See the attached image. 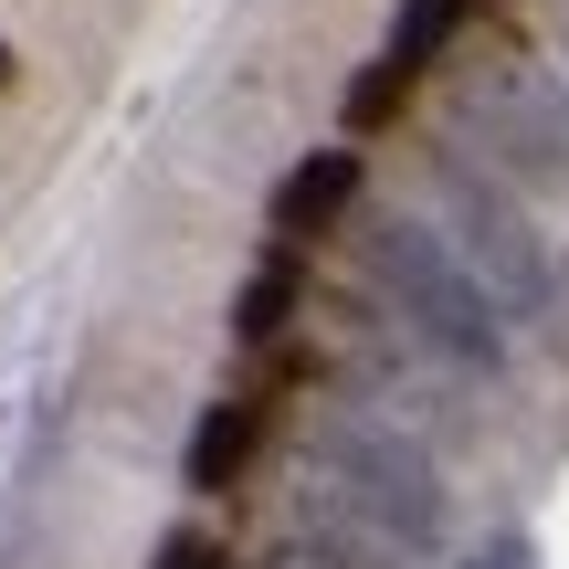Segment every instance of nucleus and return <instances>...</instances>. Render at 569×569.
<instances>
[{"mask_svg":"<svg viewBox=\"0 0 569 569\" xmlns=\"http://www.w3.org/2000/svg\"><path fill=\"white\" fill-rule=\"evenodd\" d=\"M296 538L338 569H411L443 538V475L411 432L327 411L296 443Z\"/></svg>","mask_w":569,"mask_h":569,"instance_id":"1","label":"nucleus"},{"mask_svg":"<svg viewBox=\"0 0 569 569\" xmlns=\"http://www.w3.org/2000/svg\"><path fill=\"white\" fill-rule=\"evenodd\" d=\"M359 274L380 284V306L432 348V359L496 369V348H507V317L486 306V284L453 264V243L422 222V211H380V222L359 232Z\"/></svg>","mask_w":569,"mask_h":569,"instance_id":"2","label":"nucleus"},{"mask_svg":"<svg viewBox=\"0 0 569 569\" xmlns=\"http://www.w3.org/2000/svg\"><path fill=\"white\" fill-rule=\"evenodd\" d=\"M453 138L475 169H496L517 190H569V84L496 53L475 74H453Z\"/></svg>","mask_w":569,"mask_h":569,"instance_id":"3","label":"nucleus"},{"mask_svg":"<svg viewBox=\"0 0 569 569\" xmlns=\"http://www.w3.org/2000/svg\"><path fill=\"white\" fill-rule=\"evenodd\" d=\"M432 211H443V243H453V264H465L475 284H486V306L496 317H538L549 306V253H538V232H528V211L507 201V180H486L475 159H432Z\"/></svg>","mask_w":569,"mask_h":569,"instance_id":"4","label":"nucleus"},{"mask_svg":"<svg viewBox=\"0 0 569 569\" xmlns=\"http://www.w3.org/2000/svg\"><path fill=\"white\" fill-rule=\"evenodd\" d=\"M359 211V148H317L274 180V243H317Z\"/></svg>","mask_w":569,"mask_h":569,"instance_id":"5","label":"nucleus"},{"mask_svg":"<svg viewBox=\"0 0 569 569\" xmlns=\"http://www.w3.org/2000/svg\"><path fill=\"white\" fill-rule=\"evenodd\" d=\"M253 443H264V411H253V401H211L201 432H190V486H201V496L243 486V475H253Z\"/></svg>","mask_w":569,"mask_h":569,"instance_id":"6","label":"nucleus"},{"mask_svg":"<svg viewBox=\"0 0 569 569\" xmlns=\"http://www.w3.org/2000/svg\"><path fill=\"white\" fill-rule=\"evenodd\" d=\"M296 296H306V274H296V253H264V264L243 274V296H232V338H243V348H264V338H284V317H296Z\"/></svg>","mask_w":569,"mask_h":569,"instance_id":"7","label":"nucleus"},{"mask_svg":"<svg viewBox=\"0 0 569 569\" xmlns=\"http://www.w3.org/2000/svg\"><path fill=\"white\" fill-rule=\"evenodd\" d=\"M453 32H465V0H401V11H390V53H380V63L422 74V63L453 53Z\"/></svg>","mask_w":569,"mask_h":569,"instance_id":"8","label":"nucleus"},{"mask_svg":"<svg viewBox=\"0 0 569 569\" xmlns=\"http://www.w3.org/2000/svg\"><path fill=\"white\" fill-rule=\"evenodd\" d=\"M401 96H411V74H401V63H359V74H348V106H338V117H348V138L390 127V117H401Z\"/></svg>","mask_w":569,"mask_h":569,"instance_id":"9","label":"nucleus"},{"mask_svg":"<svg viewBox=\"0 0 569 569\" xmlns=\"http://www.w3.org/2000/svg\"><path fill=\"white\" fill-rule=\"evenodd\" d=\"M148 569H222V549H211L201 528H180V538H159V559H148Z\"/></svg>","mask_w":569,"mask_h":569,"instance_id":"10","label":"nucleus"},{"mask_svg":"<svg viewBox=\"0 0 569 569\" xmlns=\"http://www.w3.org/2000/svg\"><path fill=\"white\" fill-rule=\"evenodd\" d=\"M465 569H538V549H528V538H486Z\"/></svg>","mask_w":569,"mask_h":569,"instance_id":"11","label":"nucleus"},{"mask_svg":"<svg viewBox=\"0 0 569 569\" xmlns=\"http://www.w3.org/2000/svg\"><path fill=\"white\" fill-rule=\"evenodd\" d=\"M253 569H338V559H327V549H306V538H274V549L253 559Z\"/></svg>","mask_w":569,"mask_h":569,"instance_id":"12","label":"nucleus"},{"mask_svg":"<svg viewBox=\"0 0 569 569\" xmlns=\"http://www.w3.org/2000/svg\"><path fill=\"white\" fill-rule=\"evenodd\" d=\"M559 42H569V0H559Z\"/></svg>","mask_w":569,"mask_h":569,"instance_id":"13","label":"nucleus"}]
</instances>
